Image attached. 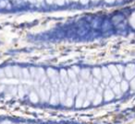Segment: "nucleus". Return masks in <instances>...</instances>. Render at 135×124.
I'll use <instances>...</instances> for the list:
<instances>
[{
	"label": "nucleus",
	"mask_w": 135,
	"mask_h": 124,
	"mask_svg": "<svg viewBox=\"0 0 135 124\" xmlns=\"http://www.w3.org/2000/svg\"><path fill=\"white\" fill-rule=\"evenodd\" d=\"M58 96H59V99H60V101H61V102H64V101H65V93H64L63 89L60 88Z\"/></svg>",
	"instance_id": "nucleus-8"
},
{
	"label": "nucleus",
	"mask_w": 135,
	"mask_h": 124,
	"mask_svg": "<svg viewBox=\"0 0 135 124\" xmlns=\"http://www.w3.org/2000/svg\"><path fill=\"white\" fill-rule=\"evenodd\" d=\"M65 105L67 106V107H70L72 105V102H73V100H72V97H68L67 98L65 99Z\"/></svg>",
	"instance_id": "nucleus-7"
},
{
	"label": "nucleus",
	"mask_w": 135,
	"mask_h": 124,
	"mask_svg": "<svg viewBox=\"0 0 135 124\" xmlns=\"http://www.w3.org/2000/svg\"><path fill=\"white\" fill-rule=\"evenodd\" d=\"M85 96H86V93H85L84 90H82L80 92V94L78 96V97L76 99V107H80L82 106V104L84 102V97Z\"/></svg>",
	"instance_id": "nucleus-1"
},
{
	"label": "nucleus",
	"mask_w": 135,
	"mask_h": 124,
	"mask_svg": "<svg viewBox=\"0 0 135 124\" xmlns=\"http://www.w3.org/2000/svg\"><path fill=\"white\" fill-rule=\"evenodd\" d=\"M88 73H87V71H85V73H84V71H83V74H82V75H83V77H85V78H86V77H87V76H88Z\"/></svg>",
	"instance_id": "nucleus-14"
},
{
	"label": "nucleus",
	"mask_w": 135,
	"mask_h": 124,
	"mask_svg": "<svg viewBox=\"0 0 135 124\" xmlns=\"http://www.w3.org/2000/svg\"><path fill=\"white\" fill-rule=\"evenodd\" d=\"M29 98L33 103H37L39 101V96L37 95V93L35 92H30L29 94Z\"/></svg>",
	"instance_id": "nucleus-2"
},
{
	"label": "nucleus",
	"mask_w": 135,
	"mask_h": 124,
	"mask_svg": "<svg viewBox=\"0 0 135 124\" xmlns=\"http://www.w3.org/2000/svg\"><path fill=\"white\" fill-rule=\"evenodd\" d=\"M69 89L72 91V93H73V96H74V95H77V92H78V86H77L76 84L72 85V87H70Z\"/></svg>",
	"instance_id": "nucleus-9"
},
{
	"label": "nucleus",
	"mask_w": 135,
	"mask_h": 124,
	"mask_svg": "<svg viewBox=\"0 0 135 124\" xmlns=\"http://www.w3.org/2000/svg\"><path fill=\"white\" fill-rule=\"evenodd\" d=\"M94 74H95L96 77H98L99 79L101 78V74H100V71L98 70V69H95V70H94Z\"/></svg>",
	"instance_id": "nucleus-12"
},
{
	"label": "nucleus",
	"mask_w": 135,
	"mask_h": 124,
	"mask_svg": "<svg viewBox=\"0 0 135 124\" xmlns=\"http://www.w3.org/2000/svg\"><path fill=\"white\" fill-rule=\"evenodd\" d=\"M113 97H114V93L110 89H106L105 91V99L106 101H109L111 99H113Z\"/></svg>",
	"instance_id": "nucleus-3"
},
{
	"label": "nucleus",
	"mask_w": 135,
	"mask_h": 124,
	"mask_svg": "<svg viewBox=\"0 0 135 124\" xmlns=\"http://www.w3.org/2000/svg\"><path fill=\"white\" fill-rule=\"evenodd\" d=\"M101 101H102L101 94H100V93H99V94H95L94 98H93V104H94V105H98Z\"/></svg>",
	"instance_id": "nucleus-6"
},
{
	"label": "nucleus",
	"mask_w": 135,
	"mask_h": 124,
	"mask_svg": "<svg viewBox=\"0 0 135 124\" xmlns=\"http://www.w3.org/2000/svg\"><path fill=\"white\" fill-rule=\"evenodd\" d=\"M69 75H70V77H71L72 79L75 78V75H74V74H73L72 72H69Z\"/></svg>",
	"instance_id": "nucleus-16"
},
{
	"label": "nucleus",
	"mask_w": 135,
	"mask_h": 124,
	"mask_svg": "<svg viewBox=\"0 0 135 124\" xmlns=\"http://www.w3.org/2000/svg\"><path fill=\"white\" fill-rule=\"evenodd\" d=\"M120 89H121L122 91H126L127 89H128V84H127V82L123 81V82L121 83V87H120Z\"/></svg>",
	"instance_id": "nucleus-11"
},
{
	"label": "nucleus",
	"mask_w": 135,
	"mask_h": 124,
	"mask_svg": "<svg viewBox=\"0 0 135 124\" xmlns=\"http://www.w3.org/2000/svg\"><path fill=\"white\" fill-rule=\"evenodd\" d=\"M110 85H111V87H114L115 86H116V85H115V82H114V81H112V82H111V84H110Z\"/></svg>",
	"instance_id": "nucleus-17"
},
{
	"label": "nucleus",
	"mask_w": 135,
	"mask_h": 124,
	"mask_svg": "<svg viewBox=\"0 0 135 124\" xmlns=\"http://www.w3.org/2000/svg\"><path fill=\"white\" fill-rule=\"evenodd\" d=\"M57 102H58V95L56 92H54L52 95V97L50 98V103L52 105H56Z\"/></svg>",
	"instance_id": "nucleus-4"
},
{
	"label": "nucleus",
	"mask_w": 135,
	"mask_h": 124,
	"mask_svg": "<svg viewBox=\"0 0 135 124\" xmlns=\"http://www.w3.org/2000/svg\"><path fill=\"white\" fill-rule=\"evenodd\" d=\"M131 87H132L133 89H135V79L131 82Z\"/></svg>",
	"instance_id": "nucleus-15"
},
{
	"label": "nucleus",
	"mask_w": 135,
	"mask_h": 124,
	"mask_svg": "<svg viewBox=\"0 0 135 124\" xmlns=\"http://www.w3.org/2000/svg\"><path fill=\"white\" fill-rule=\"evenodd\" d=\"M113 89H114L115 94H117V95H120V93H121V89H120V87H119V86H115V87H113Z\"/></svg>",
	"instance_id": "nucleus-10"
},
{
	"label": "nucleus",
	"mask_w": 135,
	"mask_h": 124,
	"mask_svg": "<svg viewBox=\"0 0 135 124\" xmlns=\"http://www.w3.org/2000/svg\"><path fill=\"white\" fill-rule=\"evenodd\" d=\"M84 102H85V103L82 104V106H83V107H87V106H89V104H90V100H88V99H87V100H85Z\"/></svg>",
	"instance_id": "nucleus-13"
},
{
	"label": "nucleus",
	"mask_w": 135,
	"mask_h": 124,
	"mask_svg": "<svg viewBox=\"0 0 135 124\" xmlns=\"http://www.w3.org/2000/svg\"><path fill=\"white\" fill-rule=\"evenodd\" d=\"M94 96H95V91L93 89H90L88 91V93H87V99L91 101V100H93L94 98Z\"/></svg>",
	"instance_id": "nucleus-5"
}]
</instances>
